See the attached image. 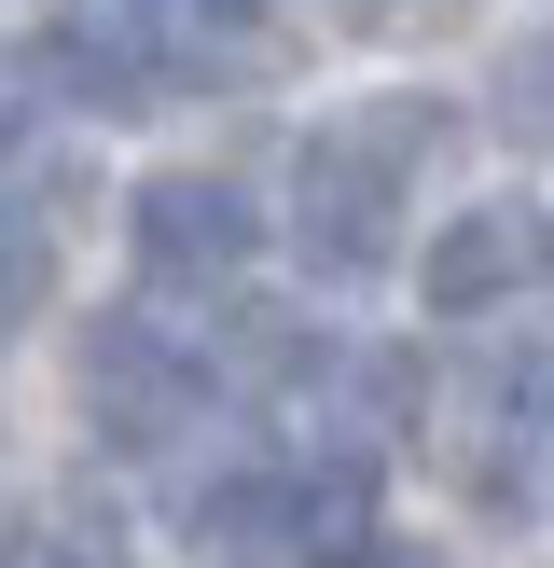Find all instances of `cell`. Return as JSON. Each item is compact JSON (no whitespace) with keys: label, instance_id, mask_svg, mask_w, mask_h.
<instances>
[{"label":"cell","instance_id":"obj_9","mask_svg":"<svg viewBox=\"0 0 554 568\" xmlns=\"http://www.w3.org/2000/svg\"><path fill=\"white\" fill-rule=\"evenodd\" d=\"M0 568H98V555H83V541H55V527H28V541L0 555Z\"/></svg>","mask_w":554,"mask_h":568},{"label":"cell","instance_id":"obj_3","mask_svg":"<svg viewBox=\"0 0 554 568\" xmlns=\"http://www.w3.org/2000/svg\"><path fill=\"white\" fill-rule=\"evenodd\" d=\"M83 416H98L125 458H166V444L208 416V361L166 347L153 320H98L83 333Z\"/></svg>","mask_w":554,"mask_h":568},{"label":"cell","instance_id":"obj_2","mask_svg":"<svg viewBox=\"0 0 554 568\" xmlns=\"http://www.w3.org/2000/svg\"><path fill=\"white\" fill-rule=\"evenodd\" d=\"M125 236H138V264H153L166 292H222V277L264 264V194L222 181V166H166V181H138Z\"/></svg>","mask_w":554,"mask_h":568},{"label":"cell","instance_id":"obj_8","mask_svg":"<svg viewBox=\"0 0 554 568\" xmlns=\"http://www.w3.org/2000/svg\"><path fill=\"white\" fill-rule=\"evenodd\" d=\"M125 14H138V28H153V42H166V28H249V14H264V0H125Z\"/></svg>","mask_w":554,"mask_h":568},{"label":"cell","instance_id":"obj_1","mask_svg":"<svg viewBox=\"0 0 554 568\" xmlns=\"http://www.w3.org/2000/svg\"><path fill=\"white\" fill-rule=\"evenodd\" d=\"M430 139H443L430 98H375V111H347V125H319L291 153V250L319 277H375L388 236H402V181H416Z\"/></svg>","mask_w":554,"mask_h":568},{"label":"cell","instance_id":"obj_6","mask_svg":"<svg viewBox=\"0 0 554 568\" xmlns=\"http://www.w3.org/2000/svg\"><path fill=\"white\" fill-rule=\"evenodd\" d=\"M42 292H55V222L28 209L14 181H0V333H28V320H42Z\"/></svg>","mask_w":554,"mask_h":568},{"label":"cell","instance_id":"obj_5","mask_svg":"<svg viewBox=\"0 0 554 568\" xmlns=\"http://www.w3.org/2000/svg\"><path fill=\"white\" fill-rule=\"evenodd\" d=\"M42 83L83 98V111H153L166 98V42L138 14H70V28H42Z\"/></svg>","mask_w":554,"mask_h":568},{"label":"cell","instance_id":"obj_7","mask_svg":"<svg viewBox=\"0 0 554 568\" xmlns=\"http://www.w3.org/2000/svg\"><path fill=\"white\" fill-rule=\"evenodd\" d=\"M499 416H513V430H541V444H554V347H526L513 375H499Z\"/></svg>","mask_w":554,"mask_h":568},{"label":"cell","instance_id":"obj_4","mask_svg":"<svg viewBox=\"0 0 554 568\" xmlns=\"http://www.w3.org/2000/svg\"><path fill=\"white\" fill-rule=\"evenodd\" d=\"M541 264H554V222H541V209H471V222H443V236H430V264H416V277H430L443 320H485V305H513Z\"/></svg>","mask_w":554,"mask_h":568}]
</instances>
